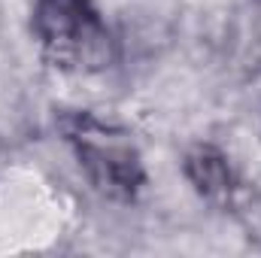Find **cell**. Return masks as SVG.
<instances>
[{
	"mask_svg": "<svg viewBox=\"0 0 261 258\" xmlns=\"http://www.w3.org/2000/svg\"><path fill=\"white\" fill-rule=\"evenodd\" d=\"M55 128L73 152L76 167L100 197L113 203H134L143 194L149 173L130 131L103 122L88 110H61L55 116Z\"/></svg>",
	"mask_w": 261,
	"mask_h": 258,
	"instance_id": "obj_1",
	"label": "cell"
},
{
	"mask_svg": "<svg viewBox=\"0 0 261 258\" xmlns=\"http://www.w3.org/2000/svg\"><path fill=\"white\" fill-rule=\"evenodd\" d=\"M31 37L64 73H103L116 61V37L94 0H34Z\"/></svg>",
	"mask_w": 261,
	"mask_h": 258,
	"instance_id": "obj_2",
	"label": "cell"
},
{
	"mask_svg": "<svg viewBox=\"0 0 261 258\" xmlns=\"http://www.w3.org/2000/svg\"><path fill=\"white\" fill-rule=\"evenodd\" d=\"M182 176L192 186V192L216 210H234L237 197L243 192L231 158L213 143H195L186 149Z\"/></svg>",
	"mask_w": 261,
	"mask_h": 258,
	"instance_id": "obj_3",
	"label": "cell"
}]
</instances>
